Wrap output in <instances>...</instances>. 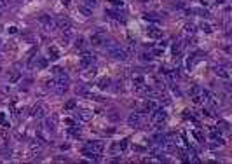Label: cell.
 Returning <instances> with one entry per match:
<instances>
[{
    "mask_svg": "<svg viewBox=\"0 0 232 164\" xmlns=\"http://www.w3.org/2000/svg\"><path fill=\"white\" fill-rule=\"evenodd\" d=\"M0 122H2L4 126H9V121L5 119V114H2V112H0Z\"/></svg>",
    "mask_w": 232,
    "mask_h": 164,
    "instance_id": "f1b7e54d",
    "label": "cell"
},
{
    "mask_svg": "<svg viewBox=\"0 0 232 164\" xmlns=\"http://www.w3.org/2000/svg\"><path fill=\"white\" fill-rule=\"evenodd\" d=\"M112 5H113V7H120V9H122V7H124V2H119V0H112Z\"/></svg>",
    "mask_w": 232,
    "mask_h": 164,
    "instance_id": "f546056e",
    "label": "cell"
},
{
    "mask_svg": "<svg viewBox=\"0 0 232 164\" xmlns=\"http://www.w3.org/2000/svg\"><path fill=\"white\" fill-rule=\"evenodd\" d=\"M143 19H147V21H154V23H157L161 18L157 14H154V12H150V14H143Z\"/></svg>",
    "mask_w": 232,
    "mask_h": 164,
    "instance_id": "e0dca14e",
    "label": "cell"
},
{
    "mask_svg": "<svg viewBox=\"0 0 232 164\" xmlns=\"http://www.w3.org/2000/svg\"><path fill=\"white\" fill-rule=\"evenodd\" d=\"M166 117H168V115H166V112H164L162 108H155L154 114H152V122H154V124L155 122H164Z\"/></svg>",
    "mask_w": 232,
    "mask_h": 164,
    "instance_id": "52a82bcc",
    "label": "cell"
},
{
    "mask_svg": "<svg viewBox=\"0 0 232 164\" xmlns=\"http://www.w3.org/2000/svg\"><path fill=\"white\" fill-rule=\"evenodd\" d=\"M63 2V5H70V0H61Z\"/></svg>",
    "mask_w": 232,
    "mask_h": 164,
    "instance_id": "8d00e7d4",
    "label": "cell"
},
{
    "mask_svg": "<svg viewBox=\"0 0 232 164\" xmlns=\"http://www.w3.org/2000/svg\"><path fill=\"white\" fill-rule=\"evenodd\" d=\"M16 32H18L16 26H9V33H16Z\"/></svg>",
    "mask_w": 232,
    "mask_h": 164,
    "instance_id": "e575fe53",
    "label": "cell"
},
{
    "mask_svg": "<svg viewBox=\"0 0 232 164\" xmlns=\"http://www.w3.org/2000/svg\"><path fill=\"white\" fill-rule=\"evenodd\" d=\"M173 52H175V54H180V52H182V44L180 42L173 45Z\"/></svg>",
    "mask_w": 232,
    "mask_h": 164,
    "instance_id": "4316f807",
    "label": "cell"
},
{
    "mask_svg": "<svg viewBox=\"0 0 232 164\" xmlns=\"http://www.w3.org/2000/svg\"><path fill=\"white\" fill-rule=\"evenodd\" d=\"M39 21H40V25H42L47 32H51V30L56 28V21H54V18H51V16H47V14H42L40 18H39Z\"/></svg>",
    "mask_w": 232,
    "mask_h": 164,
    "instance_id": "7a4b0ae2",
    "label": "cell"
},
{
    "mask_svg": "<svg viewBox=\"0 0 232 164\" xmlns=\"http://www.w3.org/2000/svg\"><path fill=\"white\" fill-rule=\"evenodd\" d=\"M145 82V77L143 75H133V84L136 86V84H143Z\"/></svg>",
    "mask_w": 232,
    "mask_h": 164,
    "instance_id": "ffe728a7",
    "label": "cell"
},
{
    "mask_svg": "<svg viewBox=\"0 0 232 164\" xmlns=\"http://www.w3.org/2000/svg\"><path fill=\"white\" fill-rule=\"evenodd\" d=\"M54 21H56V28H59V30L72 28V21H70V18H66V16H58Z\"/></svg>",
    "mask_w": 232,
    "mask_h": 164,
    "instance_id": "277c9868",
    "label": "cell"
},
{
    "mask_svg": "<svg viewBox=\"0 0 232 164\" xmlns=\"http://www.w3.org/2000/svg\"><path fill=\"white\" fill-rule=\"evenodd\" d=\"M215 73H217L218 77L225 79V80H229V79H230V73H229V70H227V68H224V66H218Z\"/></svg>",
    "mask_w": 232,
    "mask_h": 164,
    "instance_id": "8fae6325",
    "label": "cell"
},
{
    "mask_svg": "<svg viewBox=\"0 0 232 164\" xmlns=\"http://www.w3.org/2000/svg\"><path fill=\"white\" fill-rule=\"evenodd\" d=\"M79 117H80V121L87 122V121H91V117H92V115L89 114V112H80V114H79Z\"/></svg>",
    "mask_w": 232,
    "mask_h": 164,
    "instance_id": "d6986e66",
    "label": "cell"
},
{
    "mask_svg": "<svg viewBox=\"0 0 232 164\" xmlns=\"http://www.w3.org/2000/svg\"><path fill=\"white\" fill-rule=\"evenodd\" d=\"M49 54L52 56L51 59H58V56H59V54H58V49H56V47H51V49H49Z\"/></svg>",
    "mask_w": 232,
    "mask_h": 164,
    "instance_id": "603a6c76",
    "label": "cell"
},
{
    "mask_svg": "<svg viewBox=\"0 0 232 164\" xmlns=\"http://www.w3.org/2000/svg\"><path fill=\"white\" fill-rule=\"evenodd\" d=\"M185 32H187V33H194V32H196V26H194L192 23H189V25H185Z\"/></svg>",
    "mask_w": 232,
    "mask_h": 164,
    "instance_id": "cb8c5ba5",
    "label": "cell"
},
{
    "mask_svg": "<svg viewBox=\"0 0 232 164\" xmlns=\"http://www.w3.org/2000/svg\"><path fill=\"white\" fill-rule=\"evenodd\" d=\"M0 59H2V56H0Z\"/></svg>",
    "mask_w": 232,
    "mask_h": 164,
    "instance_id": "60d3db41",
    "label": "cell"
},
{
    "mask_svg": "<svg viewBox=\"0 0 232 164\" xmlns=\"http://www.w3.org/2000/svg\"><path fill=\"white\" fill-rule=\"evenodd\" d=\"M65 122H66L68 126H73V121H72V119H65Z\"/></svg>",
    "mask_w": 232,
    "mask_h": 164,
    "instance_id": "d590c367",
    "label": "cell"
},
{
    "mask_svg": "<svg viewBox=\"0 0 232 164\" xmlns=\"http://www.w3.org/2000/svg\"><path fill=\"white\" fill-rule=\"evenodd\" d=\"M79 12H82L86 18H89V16L92 14V9H91V7H87V5H79Z\"/></svg>",
    "mask_w": 232,
    "mask_h": 164,
    "instance_id": "5bb4252c",
    "label": "cell"
},
{
    "mask_svg": "<svg viewBox=\"0 0 232 164\" xmlns=\"http://www.w3.org/2000/svg\"><path fill=\"white\" fill-rule=\"evenodd\" d=\"M86 150H91V152H94V154L99 156V154L105 150V145H103V142H87Z\"/></svg>",
    "mask_w": 232,
    "mask_h": 164,
    "instance_id": "3957f363",
    "label": "cell"
},
{
    "mask_svg": "<svg viewBox=\"0 0 232 164\" xmlns=\"http://www.w3.org/2000/svg\"><path fill=\"white\" fill-rule=\"evenodd\" d=\"M127 124H129V128H140L141 126V114H131L127 117Z\"/></svg>",
    "mask_w": 232,
    "mask_h": 164,
    "instance_id": "5b68a950",
    "label": "cell"
},
{
    "mask_svg": "<svg viewBox=\"0 0 232 164\" xmlns=\"http://www.w3.org/2000/svg\"><path fill=\"white\" fill-rule=\"evenodd\" d=\"M140 59L141 61H152V54H150V52H148V54L147 52H143V54L140 56Z\"/></svg>",
    "mask_w": 232,
    "mask_h": 164,
    "instance_id": "d4e9b609",
    "label": "cell"
},
{
    "mask_svg": "<svg viewBox=\"0 0 232 164\" xmlns=\"http://www.w3.org/2000/svg\"><path fill=\"white\" fill-rule=\"evenodd\" d=\"M218 4H222V2H227V0H217Z\"/></svg>",
    "mask_w": 232,
    "mask_h": 164,
    "instance_id": "74e56055",
    "label": "cell"
},
{
    "mask_svg": "<svg viewBox=\"0 0 232 164\" xmlns=\"http://www.w3.org/2000/svg\"><path fill=\"white\" fill-rule=\"evenodd\" d=\"M56 126V117H49V119H45V129L47 131H52Z\"/></svg>",
    "mask_w": 232,
    "mask_h": 164,
    "instance_id": "4fadbf2b",
    "label": "cell"
},
{
    "mask_svg": "<svg viewBox=\"0 0 232 164\" xmlns=\"http://www.w3.org/2000/svg\"><path fill=\"white\" fill-rule=\"evenodd\" d=\"M92 63H94V54L84 51V54H82V58H80V66L86 68V66H89V65H92Z\"/></svg>",
    "mask_w": 232,
    "mask_h": 164,
    "instance_id": "8992f818",
    "label": "cell"
},
{
    "mask_svg": "<svg viewBox=\"0 0 232 164\" xmlns=\"http://www.w3.org/2000/svg\"><path fill=\"white\" fill-rule=\"evenodd\" d=\"M75 47L80 51H84L86 49V40H84V37H79V38H75Z\"/></svg>",
    "mask_w": 232,
    "mask_h": 164,
    "instance_id": "9a60e30c",
    "label": "cell"
},
{
    "mask_svg": "<svg viewBox=\"0 0 232 164\" xmlns=\"http://www.w3.org/2000/svg\"><path fill=\"white\" fill-rule=\"evenodd\" d=\"M162 49H164V47H162ZM162 49H161V47H157V49H154L152 52H154L155 56H161V54H162Z\"/></svg>",
    "mask_w": 232,
    "mask_h": 164,
    "instance_id": "836d02e7",
    "label": "cell"
},
{
    "mask_svg": "<svg viewBox=\"0 0 232 164\" xmlns=\"http://www.w3.org/2000/svg\"><path fill=\"white\" fill-rule=\"evenodd\" d=\"M147 33L150 38H159V37H162V30H159L157 26H148Z\"/></svg>",
    "mask_w": 232,
    "mask_h": 164,
    "instance_id": "30bf717a",
    "label": "cell"
},
{
    "mask_svg": "<svg viewBox=\"0 0 232 164\" xmlns=\"http://www.w3.org/2000/svg\"><path fill=\"white\" fill-rule=\"evenodd\" d=\"M117 145H119V150L122 152V150H126V149H127V145H129V140H122V142H119Z\"/></svg>",
    "mask_w": 232,
    "mask_h": 164,
    "instance_id": "7402d4cb",
    "label": "cell"
},
{
    "mask_svg": "<svg viewBox=\"0 0 232 164\" xmlns=\"http://www.w3.org/2000/svg\"><path fill=\"white\" fill-rule=\"evenodd\" d=\"M84 5H87V7H94L96 5V0H84Z\"/></svg>",
    "mask_w": 232,
    "mask_h": 164,
    "instance_id": "83f0119b",
    "label": "cell"
},
{
    "mask_svg": "<svg viewBox=\"0 0 232 164\" xmlns=\"http://www.w3.org/2000/svg\"><path fill=\"white\" fill-rule=\"evenodd\" d=\"M0 45H2V40H0Z\"/></svg>",
    "mask_w": 232,
    "mask_h": 164,
    "instance_id": "ab89813d",
    "label": "cell"
},
{
    "mask_svg": "<svg viewBox=\"0 0 232 164\" xmlns=\"http://www.w3.org/2000/svg\"><path fill=\"white\" fill-rule=\"evenodd\" d=\"M37 68H47V65H49V59L47 58H40V59H37Z\"/></svg>",
    "mask_w": 232,
    "mask_h": 164,
    "instance_id": "2e32d148",
    "label": "cell"
},
{
    "mask_svg": "<svg viewBox=\"0 0 232 164\" xmlns=\"http://www.w3.org/2000/svg\"><path fill=\"white\" fill-rule=\"evenodd\" d=\"M141 2H148V0H141Z\"/></svg>",
    "mask_w": 232,
    "mask_h": 164,
    "instance_id": "f35d334b",
    "label": "cell"
},
{
    "mask_svg": "<svg viewBox=\"0 0 232 164\" xmlns=\"http://www.w3.org/2000/svg\"><path fill=\"white\" fill-rule=\"evenodd\" d=\"M201 30H203L204 33H211V32H213L210 23H201Z\"/></svg>",
    "mask_w": 232,
    "mask_h": 164,
    "instance_id": "44dd1931",
    "label": "cell"
},
{
    "mask_svg": "<svg viewBox=\"0 0 232 164\" xmlns=\"http://www.w3.org/2000/svg\"><path fill=\"white\" fill-rule=\"evenodd\" d=\"M19 79H21V73H19V72H12L11 77H9V82H11V84H16Z\"/></svg>",
    "mask_w": 232,
    "mask_h": 164,
    "instance_id": "ac0fdd59",
    "label": "cell"
},
{
    "mask_svg": "<svg viewBox=\"0 0 232 164\" xmlns=\"http://www.w3.org/2000/svg\"><path fill=\"white\" fill-rule=\"evenodd\" d=\"M61 72H65V70L63 68H59V66H54V68H52V73H54V75H59Z\"/></svg>",
    "mask_w": 232,
    "mask_h": 164,
    "instance_id": "d6a6232c",
    "label": "cell"
},
{
    "mask_svg": "<svg viewBox=\"0 0 232 164\" xmlns=\"http://www.w3.org/2000/svg\"><path fill=\"white\" fill-rule=\"evenodd\" d=\"M73 107H75V101H73V100H70L66 105H65V108H66V110H70V108H73Z\"/></svg>",
    "mask_w": 232,
    "mask_h": 164,
    "instance_id": "1f68e13d",
    "label": "cell"
},
{
    "mask_svg": "<svg viewBox=\"0 0 232 164\" xmlns=\"http://www.w3.org/2000/svg\"><path fill=\"white\" fill-rule=\"evenodd\" d=\"M91 44L94 45V47H99V45H103L105 44V35L103 33H92L91 35Z\"/></svg>",
    "mask_w": 232,
    "mask_h": 164,
    "instance_id": "9c48e42d",
    "label": "cell"
},
{
    "mask_svg": "<svg viewBox=\"0 0 232 164\" xmlns=\"http://www.w3.org/2000/svg\"><path fill=\"white\" fill-rule=\"evenodd\" d=\"M32 117L33 119H44L45 117V108L42 105H35V107L32 108Z\"/></svg>",
    "mask_w": 232,
    "mask_h": 164,
    "instance_id": "ba28073f",
    "label": "cell"
},
{
    "mask_svg": "<svg viewBox=\"0 0 232 164\" xmlns=\"http://www.w3.org/2000/svg\"><path fill=\"white\" fill-rule=\"evenodd\" d=\"M199 91H201V89H199V87H197V86L190 87V94H192V96H194V94H199Z\"/></svg>",
    "mask_w": 232,
    "mask_h": 164,
    "instance_id": "4dcf8cb0",
    "label": "cell"
},
{
    "mask_svg": "<svg viewBox=\"0 0 232 164\" xmlns=\"http://www.w3.org/2000/svg\"><path fill=\"white\" fill-rule=\"evenodd\" d=\"M110 84H112V80H110L108 77H103V79H99V80H98V87H99V89H108Z\"/></svg>",
    "mask_w": 232,
    "mask_h": 164,
    "instance_id": "7c38bea8",
    "label": "cell"
},
{
    "mask_svg": "<svg viewBox=\"0 0 232 164\" xmlns=\"http://www.w3.org/2000/svg\"><path fill=\"white\" fill-rule=\"evenodd\" d=\"M106 16H110V18H120L119 12H117V11H112V9H108V11H106Z\"/></svg>",
    "mask_w": 232,
    "mask_h": 164,
    "instance_id": "484cf974",
    "label": "cell"
},
{
    "mask_svg": "<svg viewBox=\"0 0 232 164\" xmlns=\"http://www.w3.org/2000/svg\"><path fill=\"white\" fill-rule=\"evenodd\" d=\"M106 52H108L113 59H119V61H126V59H127V52L124 49H120L119 45H117V44H113V42L106 45Z\"/></svg>",
    "mask_w": 232,
    "mask_h": 164,
    "instance_id": "6da1fadb",
    "label": "cell"
}]
</instances>
